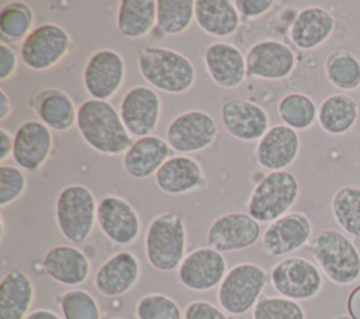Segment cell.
<instances>
[{"label": "cell", "instance_id": "cell-1", "mask_svg": "<svg viewBox=\"0 0 360 319\" xmlns=\"http://www.w3.org/2000/svg\"><path fill=\"white\" fill-rule=\"evenodd\" d=\"M76 126L86 145L101 155H124L134 142L120 111L110 101L96 98L83 101L77 108Z\"/></svg>", "mask_w": 360, "mask_h": 319}, {"label": "cell", "instance_id": "cell-2", "mask_svg": "<svg viewBox=\"0 0 360 319\" xmlns=\"http://www.w3.org/2000/svg\"><path fill=\"white\" fill-rule=\"evenodd\" d=\"M136 63L142 79L152 89L167 94H183L195 82L193 62L172 48H141L136 55Z\"/></svg>", "mask_w": 360, "mask_h": 319}, {"label": "cell", "instance_id": "cell-3", "mask_svg": "<svg viewBox=\"0 0 360 319\" xmlns=\"http://www.w3.org/2000/svg\"><path fill=\"white\" fill-rule=\"evenodd\" d=\"M308 249L332 282L349 285L360 277V252L343 232L322 229L311 237Z\"/></svg>", "mask_w": 360, "mask_h": 319}, {"label": "cell", "instance_id": "cell-4", "mask_svg": "<svg viewBox=\"0 0 360 319\" xmlns=\"http://www.w3.org/2000/svg\"><path fill=\"white\" fill-rule=\"evenodd\" d=\"M187 230L184 219L177 212L156 215L145 233V256L158 271L169 273L180 267L186 257Z\"/></svg>", "mask_w": 360, "mask_h": 319}, {"label": "cell", "instance_id": "cell-5", "mask_svg": "<svg viewBox=\"0 0 360 319\" xmlns=\"http://www.w3.org/2000/svg\"><path fill=\"white\" fill-rule=\"evenodd\" d=\"M300 197V183L288 170L269 171L253 187L248 202V214L259 223H271L284 216Z\"/></svg>", "mask_w": 360, "mask_h": 319}, {"label": "cell", "instance_id": "cell-6", "mask_svg": "<svg viewBox=\"0 0 360 319\" xmlns=\"http://www.w3.org/2000/svg\"><path fill=\"white\" fill-rule=\"evenodd\" d=\"M97 205L89 187L65 185L55 201V219L60 235L73 245L86 242L97 222Z\"/></svg>", "mask_w": 360, "mask_h": 319}, {"label": "cell", "instance_id": "cell-7", "mask_svg": "<svg viewBox=\"0 0 360 319\" xmlns=\"http://www.w3.org/2000/svg\"><path fill=\"white\" fill-rule=\"evenodd\" d=\"M270 277L266 270L252 261L238 263L228 270L217 289L221 309L231 316H240L255 308Z\"/></svg>", "mask_w": 360, "mask_h": 319}, {"label": "cell", "instance_id": "cell-8", "mask_svg": "<svg viewBox=\"0 0 360 319\" xmlns=\"http://www.w3.org/2000/svg\"><path fill=\"white\" fill-rule=\"evenodd\" d=\"M269 277L271 287L280 297L297 302L315 298L323 285L321 268L308 259L298 256L277 261Z\"/></svg>", "mask_w": 360, "mask_h": 319}, {"label": "cell", "instance_id": "cell-9", "mask_svg": "<svg viewBox=\"0 0 360 319\" xmlns=\"http://www.w3.org/2000/svg\"><path fill=\"white\" fill-rule=\"evenodd\" d=\"M70 49L69 32L58 24L45 22L35 27L22 41L20 58L28 69L44 72L60 63Z\"/></svg>", "mask_w": 360, "mask_h": 319}, {"label": "cell", "instance_id": "cell-10", "mask_svg": "<svg viewBox=\"0 0 360 319\" xmlns=\"http://www.w3.org/2000/svg\"><path fill=\"white\" fill-rule=\"evenodd\" d=\"M218 128L211 114L188 110L176 115L166 128V141L173 152L195 153L214 145Z\"/></svg>", "mask_w": 360, "mask_h": 319}, {"label": "cell", "instance_id": "cell-11", "mask_svg": "<svg viewBox=\"0 0 360 319\" xmlns=\"http://www.w3.org/2000/svg\"><path fill=\"white\" fill-rule=\"evenodd\" d=\"M262 233L260 223L248 212L232 211L211 222L207 230V243L221 253L238 252L252 247Z\"/></svg>", "mask_w": 360, "mask_h": 319}, {"label": "cell", "instance_id": "cell-12", "mask_svg": "<svg viewBox=\"0 0 360 319\" xmlns=\"http://www.w3.org/2000/svg\"><path fill=\"white\" fill-rule=\"evenodd\" d=\"M125 80V60L114 49H98L86 62L83 86L96 100L108 101L118 93Z\"/></svg>", "mask_w": 360, "mask_h": 319}, {"label": "cell", "instance_id": "cell-13", "mask_svg": "<svg viewBox=\"0 0 360 319\" xmlns=\"http://www.w3.org/2000/svg\"><path fill=\"white\" fill-rule=\"evenodd\" d=\"M248 76L262 80H284L297 66L295 52L278 39H262L246 52Z\"/></svg>", "mask_w": 360, "mask_h": 319}, {"label": "cell", "instance_id": "cell-14", "mask_svg": "<svg viewBox=\"0 0 360 319\" xmlns=\"http://www.w3.org/2000/svg\"><path fill=\"white\" fill-rule=\"evenodd\" d=\"M120 115L127 131L136 136L153 135L162 111V101L150 86L136 84L131 87L120 103Z\"/></svg>", "mask_w": 360, "mask_h": 319}, {"label": "cell", "instance_id": "cell-15", "mask_svg": "<svg viewBox=\"0 0 360 319\" xmlns=\"http://www.w3.org/2000/svg\"><path fill=\"white\" fill-rule=\"evenodd\" d=\"M226 270L225 256L210 247H198L186 254L177 268V278L183 287L195 292L211 291L219 287Z\"/></svg>", "mask_w": 360, "mask_h": 319}, {"label": "cell", "instance_id": "cell-16", "mask_svg": "<svg viewBox=\"0 0 360 319\" xmlns=\"http://www.w3.org/2000/svg\"><path fill=\"white\" fill-rule=\"evenodd\" d=\"M97 225L112 243L128 246L141 233V219L136 209L120 195H105L97 205Z\"/></svg>", "mask_w": 360, "mask_h": 319}, {"label": "cell", "instance_id": "cell-17", "mask_svg": "<svg viewBox=\"0 0 360 319\" xmlns=\"http://www.w3.org/2000/svg\"><path fill=\"white\" fill-rule=\"evenodd\" d=\"M312 237V223L304 212H288L273 221L260 237L262 250L270 257L297 252Z\"/></svg>", "mask_w": 360, "mask_h": 319}, {"label": "cell", "instance_id": "cell-18", "mask_svg": "<svg viewBox=\"0 0 360 319\" xmlns=\"http://www.w3.org/2000/svg\"><path fill=\"white\" fill-rule=\"evenodd\" d=\"M221 124L240 142L259 141L270 129V118L263 107L248 100L231 98L221 104Z\"/></svg>", "mask_w": 360, "mask_h": 319}, {"label": "cell", "instance_id": "cell-19", "mask_svg": "<svg viewBox=\"0 0 360 319\" xmlns=\"http://www.w3.org/2000/svg\"><path fill=\"white\" fill-rule=\"evenodd\" d=\"M201 58L210 79L221 89L239 87L246 76V56L233 44L212 42L202 48Z\"/></svg>", "mask_w": 360, "mask_h": 319}, {"label": "cell", "instance_id": "cell-20", "mask_svg": "<svg viewBox=\"0 0 360 319\" xmlns=\"http://www.w3.org/2000/svg\"><path fill=\"white\" fill-rule=\"evenodd\" d=\"M52 149V131L41 121H25L14 132L13 160L22 170H39L48 162Z\"/></svg>", "mask_w": 360, "mask_h": 319}, {"label": "cell", "instance_id": "cell-21", "mask_svg": "<svg viewBox=\"0 0 360 319\" xmlns=\"http://www.w3.org/2000/svg\"><path fill=\"white\" fill-rule=\"evenodd\" d=\"M300 148L298 132L284 124H277L259 139L255 157L257 164L267 171L287 170L297 160Z\"/></svg>", "mask_w": 360, "mask_h": 319}, {"label": "cell", "instance_id": "cell-22", "mask_svg": "<svg viewBox=\"0 0 360 319\" xmlns=\"http://www.w3.org/2000/svg\"><path fill=\"white\" fill-rule=\"evenodd\" d=\"M336 18L321 6H308L297 11L290 27L288 38L300 51H314L323 45L335 32Z\"/></svg>", "mask_w": 360, "mask_h": 319}, {"label": "cell", "instance_id": "cell-23", "mask_svg": "<svg viewBox=\"0 0 360 319\" xmlns=\"http://www.w3.org/2000/svg\"><path fill=\"white\" fill-rule=\"evenodd\" d=\"M141 275V263L138 257L121 250L110 256L94 274L96 289L108 298H115L127 294L138 282Z\"/></svg>", "mask_w": 360, "mask_h": 319}, {"label": "cell", "instance_id": "cell-24", "mask_svg": "<svg viewBox=\"0 0 360 319\" xmlns=\"http://www.w3.org/2000/svg\"><path fill=\"white\" fill-rule=\"evenodd\" d=\"M42 268L49 278L60 285L77 287L87 281L91 264L83 250L72 245L51 247L42 259Z\"/></svg>", "mask_w": 360, "mask_h": 319}, {"label": "cell", "instance_id": "cell-25", "mask_svg": "<svg viewBox=\"0 0 360 319\" xmlns=\"http://www.w3.org/2000/svg\"><path fill=\"white\" fill-rule=\"evenodd\" d=\"M172 152L167 141L160 136L136 138L122 155V169L131 178H148L156 174L160 166L172 156Z\"/></svg>", "mask_w": 360, "mask_h": 319}, {"label": "cell", "instance_id": "cell-26", "mask_svg": "<svg viewBox=\"0 0 360 319\" xmlns=\"http://www.w3.org/2000/svg\"><path fill=\"white\" fill-rule=\"evenodd\" d=\"M158 188L169 195H183L205 185L201 164L188 155L170 156L156 171Z\"/></svg>", "mask_w": 360, "mask_h": 319}, {"label": "cell", "instance_id": "cell-27", "mask_svg": "<svg viewBox=\"0 0 360 319\" xmlns=\"http://www.w3.org/2000/svg\"><path fill=\"white\" fill-rule=\"evenodd\" d=\"M31 110L37 114L38 121L45 124L51 131L66 132L77 119V108L72 97L55 87L38 91L30 100Z\"/></svg>", "mask_w": 360, "mask_h": 319}, {"label": "cell", "instance_id": "cell-28", "mask_svg": "<svg viewBox=\"0 0 360 319\" xmlns=\"http://www.w3.org/2000/svg\"><path fill=\"white\" fill-rule=\"evenodd\" d=\"M195 24L214 37L228 38L240 25V14L232 0H195Z\"/></svg>", "mask_w": 360, "mask_h": 319}, {"label": "cell", "instance_id": "cell-29", "mask_svg": "<svg viewBox=\"0 0 360 319\" xmlns=\"http://www.w3.org/2000/svg\"><path fill=\"white\" fill-rule=\"evenodd\" d=\"M35 298L31 278L20 271L6 273L0 282V319H25Z\"/></svg>", "mask_w": 360, "mask_h": 319}, {"label": "cell", "instance_id": "cell-30", "mask_svg": "<svg viewBox=\"0 0 360 319\" xmlns=\"http://www.w3.org/2000/svg\"><path fill=\"white\" fill-rule=\"evenodd\" d=\"M359 105L356 100L343 93L325 97L318 107V124L329 135L339 136L347 134L356 125Z\"/></svg>", "mask_w": 360, "mask_h": 319}, {"label": "cell", "instance_id": "cell-31", "mask_svg": "<svg viewBox=\"0 0 360 319\" xmlns=\"http://www.w3.org/2000/svg\"><path fill=\"white\" fill-rule=\"evenodd\" d=\"M156 0H121L117 10V30L129 39L146 37L156 27Z\"/></svg>", "mask_w": 360, "mask_h": 319}, {"label": "cell", "instance_id": "cell-32", "mask_svg": "<svg viewBox=\"0 0 360 319\" xmlns=\"http://www.w3.org/2000/svg\"><path fill=\"white\" fill-rule=\"evenodd\" d=\"M328 82L343 91L360 87V60L350 51L339 48L330 52L323 63Z\"/></svg>", "mask_w": 360, "mask_h": 319}, {"label": "cell", "instance_id": "cell-33", "mask_svg": "<svg viewBox=\"0 0 360 319\" xmlns=\"http://www.w3.org/2000/svg\"><path fill=\"white\" fill-rule=\"evenodd\" d=\"M195 0H158L156 30L167 37L186 32L194 20Z\"/></svg>", "mask_w": 360, "mask_h": 319}, {"label": "cell", "instance_id": "cell-34", "mask_svg": "<svg viewBox=\"0 0 360 319\" xmlns=\"http://www.w3.org/2000/svg\"><path fill=\"white\" fill-rule=\"evenodd\" d=\"M277 114L284 125L294 131H307L318 119V107L308 94L291 91L280 98Z\"/></svg>", "mask_w": 360, "mask_h": 319}, {"label": "cell", "instance_id": "cell-35", "mask_svg": "<svg viewBox=\"0 0 360 319\" xmlns=\"http://www.w3.org/2000/svg\"><path fill=\"white\" fill-rule=\"evenodd\" d=\"M330 211L343 232L360 237V185L339 187L332 195Z\"/></svg>", "mask_w": 360, "mask_h": 319}, {"label": "cell", "instance_id": "cell-36", "mask_svg": "<svg viewBox=\"0 0 360 319\" xmlns=\"http://www.w3.org/2000/svg\"><path fill=\"white\" fill-rule=\"evenodd\" d=\"M35 15L32 8L24 1H10L0 10L1 42L18 44L28 37L34 27Z\"/></svg>", "mask_w": 360, "mask_h": 319}, {"label": "cell", "instance_id": "cell-37", "mask_svg": "<svg viewBox=\"0 0 360 319\" xmlns=\"http://www.w3.org/2000/svg\"><path fill=\"white\" fill-rule=\"evenodd\" d=\"M63 319H101L96 298L86 289L72 288L56 299Z\"/></svg>", "mask_w": 360, "mask_h": 319}, {"label": "cell", "instance_id": "cell-38", "mask_svg": "<svg viewBox=\"0 0 360 319\" xmlns=\"http://www.w3.org/2000/svg\"><path fill=\"white\" fill-rule=\"evenodd\" d=\"M252 319H305V311L284 297H262L252 309Z\"/></svg>", "mask_w": 360, "mask_h": 319}, {"label": "cell", "instance_id": "cell-39", "mask_svg": "<svg viewBox=\"0 0 360 319\" xmlns=\"http://www.w3.org/2000/svg\"><path fill=\"white\" fill-rule=\"evenodd\" d=\"M136 319H183L177 302L165 294H146L135 305Z\"/></svg>", "mask_w": 360, "mask_h": 319}, {"label": "cell", "instance_id": "cell-40", "mask_svg": "<svg viewBox=\"0 0 360 319\" xmlns=\"http://www.w3.org/2000/svg\"><path fill=\"white\" fill-rule=\"evenodd\" d=\"M27 177L18 166L1 164L0 166V207L6 208L7 205L17 201L27 190Z\"/></svg>", "mask_w": 360, "mask_h": 319}, {"label": "cell", "instance_id": "cell-41", "mask_svg": "<svg viewBox=\"0 0 360 319\" xmlns=\"http://www.w3.org/2000/svg\"><path fill=\"white\" fill-rule=\"evenodd\" d=\"M183 319H232L224 309L208 301H193L183 311Z\"/></svg>", "mask_w": 360, "mask_h": 319}, {"label": "cell", "instance_id": "cell-42", "mask_svg": "<svg viewBox=\"0 0 360 319\" xmlns=\"http://www.w3.org/2000/svg\"><path fill=\"white\" fill-rule=\"evenodd\" d=\"M240 17L255 20L267 14L274 6V0H235Z\"/></svg>", "mask_w": 360, "mask_h": 319}, {"label": "cell", "instance_id": "cell-43", "mask_svg": "<svg viewBox=\"0 0 360 319\" xmlns=\"http://www.w3.org/2000/svg\"><path fill=\"white\" fill-rule=\"evenodd\" d=\"M18 55L6 42H0V82L8 80L17 70Z\"/></svg>", "mask_w": 360, "mask_h": 319}, {"label": "cell", "instance_id": "cell-44", "mask_svg": "<svg viewBox=\"0 0 360 319\" xmlns=\"http://www.w3.org/2000/svg\"><path fill=\"white\" fill-rule=\"evenodd\" d=\"M13 146H14V135H11L6 128H0V163L13 156Z\"/></svg>", "mask_w": 360, "mask_h": 319}, {"label": "cell", "instance_id": "cell-45", "mask_svg": "<svg viewBox=\"0 0 360 319\" xmlns=\"http://www.w3.org/2000/svg\"><path fill=\"white\" fill-rule=\"evenodd\" d=\"M346 306L352 319H360V285L350 291Z\"/></svg>", "mask_w": 360, "mask_h": 319}, {"label": "cell", "instance_id": "cell-46", "mask_svg": "<svg viewBox=\"0 0 360 319\" xmlns=\"http://www.w3.org/2000/svg\"><path fill=\"white\" fill-rule=\"evenodd\" d=\"M13 111V103L8 97V94L6 93V90H0V121H6L7 117L11 114Z\"/></svg>", "mask_w": 360, "mask_h": 319}, {"label": "cell", "instance_id": "cell-47", "mask_svg": "<svg viewBox=\"0 0 360 319\" xmlns=\"http://www.w3.org/2000/svg\"><path fill=\"white\" fill-rule=\"evenodd\" d=\"M25 319H63L60 318L56 312L51 311V309H34L28 313V316Z\"/></svg>", "mask_w": 360, "mask_h": 319}, {"label": "cell", "instance_id": "cell-48", "mask_svg": "<svg viewBox=\"0 0 360 319\" xmlns=\"http://www.w3.org/2000/svg\"><path fill=\"white\" fill-rule=\"evenodd\" d=\"M335 319H352V318H346V316H339V318H335Z\"/></svg>", "mask_w": 360, "mask_h": 319}, {"label": "cell", "instance_id": "cell-49", "mask_svg": "<svg viewBox=\"0 0 360 319\" xmlns=\"http://www.w3.org/2000/svg\"><path fill=\"white\" fill-rule=\"evenodd\" d=\"M108 319H124V318H118V316H112V318H108Z\"/></svg>", "mask_w": 360, "mask_h": 319}]
</instances>
